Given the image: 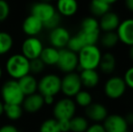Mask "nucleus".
Here are the masks:
<instances>
[{"label":"nucleus","mask_w":133,"mask_h":132,"mask_svg":"<svg viewBox=\"0 0 133 132\" xmlns=\"http://www.w3.org/2000/svg\"><path fill=\"white\" fill-rule=\"evenodd\" d=\"M5 70L11 79L18 81L30 73V61L21 53H14L5 61Z\"/></svg>","instance_id":"1"},{"label":"nucleus","mask_w":133,"mask_h":132,"mask_svg":"<svg viewBox=\"0 0 133 132\" xmlns=\"http://www.w3.org/2000/svg\"><path fill=\"white\" fill-rule=\"evenodd\" d=\"M78 68L82 70H97L100 65L102 51L98 44L86 45L77 53Z\"/></svg>","instance_id":"2"},{"label":"nucleus","mask_w":133,"mask_h":132,"mask_svg":"<svg viewBox=\"0 0 133 132\" xmlns=\"http://www.w3.org/2000/svg\"><path fill=\"white\" fill-rule=\"evenodd\" d=\"M77 33L82 39L85 46L98 44L102 33L98 19L91 16L84 17L81 22V28Z\"/></svg>","instance_id":"3"},{"label":"nucleus","mask_w":133,"mask_h":132,"mask_svg":"<svg viewBox=\"0 0 133 132\" xmlns=\"http://www.w3.org/2000/svg\"><path fill=\"white\" fill-rule=\"evenodd\" d=\"M4 104H17L22 105L25 96L24 95L18 81L9 79L3 83L0 90Z\"/></svg>","instance_id":"4"},{"label":"nucleus","mask_w":133,"mask_h":132,"mask_svg":"<svg viewBox=\"0 0 133 132\" xmlns=\"http://www.w3.org/2000/svg\"><path fill=\"white\" fill-rule=\"evenodd\" d=\"M127 86L124 80L119 75L109 76L103 84V93L110 100H119L123 97L127 91Z\"/></svg>","instance_id":"5"},{"label":"nucleus","mask_w":133,"mask_h":132,"mask_svg":"<svg viewBox=\"0 0 133 132\" xmlns=\"http://www.w3.org/2000/svg\"><path fill=\"white\" fill-rule=\"evenodd\" d=\"M38 92L44 96L55 97L61 92V77L56 73H46L38 81Z\"/></svg>","instance_id":"6"},{"label":"nucleus","mask_w":133,"mask_h":132,"mask_svg":"<svg viewBox=\"0 0 133 132\" xmlns=\"http://www.w3.org/2000/svg\"><path fill=\"white\" fill-rule=\"evenodd\" d=\"M76 109H77V106L74 100L72 98L64 97L54 103L53 114L56 120H70L75 116Z\"/></svg>","instance_id":"7"},{"label":"nucleus","mask_w":133,"mask_h":132,"mask_svg":"<svg viewBox=\"0 0 133 132\" xmlns=\"http://www.w3.org/2000/svg\"><path fill=\"white\" fill-rule=\"evenodd\" d=\"M82 90V81L78 72L65 73L61 78V92L67 98H74Z\"/></svg>","instance_id":"8"},{"label":"nucleus","mask_w":133,"mask_h":132,"mask_svg":"<svg viewBox=\"0 0 133 132\" xmlns=\"http://www.w3.org/2000/svg\"><path fill=\"white\" fill-rule=\"evenodd\" d=\"M56 66L64 74L75 72L79 67L77 53L67 48L61 49L59 52V59Z\"/></svg>","instance_id":"9"},{"label":"nucleus","mask_w":133,"mask_h":132,"mask_svg":"<svg viewBox=\"0 0 133 132\" xmlns=\"http://www.w3.org/2000/svg\"><path fill=\"white\" fill-rule=\"evenodd\" d=\"M44 44L37 36H27L21 44V53L29 61L40 57Z\"/></svg>","instance_id":"10"},{"label":"nucleus","mask_w":133,"mask_h":132,"mask_svg":"<svg viewBox=\"0 0 133 132\" xmlns=\"http://www.w3.org/2000/svg\"><path fill=\"white\" fill-rule=\"evenodd\" d=\"M30 11H31V15L36 16L43 22V24L48 22L58 14L55 6L51 2L45 1H38L34 3L31 5Z\"/></svg>","instance_id":"11"},{"label":"nucleus","mask_w":133,"mask_h":132,"mask_svg":"<svg viewBox=\"0 0 133 132\" xmlns=\"http://www.w3.org/2000/svg\"><path fill=\"white\" fill-rule=\"evenodd\" d=\"M71 36L72 34L68 29L62 25H59V26L50 30L49 35H48V41H49L51 46L58 50H61L66 48Z\"/></svg>","instance_id":"12"},{"label":"nucleus","mask_w":133,"mask_h":132,"mask_svg":"<svg viewBox=\"0 0 133 132\" xmlns=\"http://www.w3.org/2000/svg\"><path fill=\"white\" fill-rule=\"evenodd\" d=\"M119 43L130 47L133 45V17H126L121 21L116 30Z\"/></svg>","instance_id":"13"},{"label":"nucleus","mask_w":133,"mask_h":132,"mask_svg":"<svg viewBox=\"0 0 133 132\" xmlns=\"http://www.w3.org/2000/svg\"><path fill=\"white\" fill-rule=\"evenodd\" d=\"M102 125L106 132H127L129 128L125 117L119 114L108 115Z\"/></svg>","instance_id":"14"},{"label":"nucleus","mask_w":133,"mask_h":132,"mask_svg":"<svg viewBox=\"0 0 133 132\" xmlns=\"http://www.w3.org/2000/svg\"><path fill=\"white\" fill-rule=\"evenodd\" d=\"M98 21L100 30L102 33L116 32L119 24H121V18L117 12L110 10L102 16H101L98 19Z\"/></svg>","instance_id":"15"},{"label":"nucleus","mask_w":133,"mask_h":132,"mask_svg":"<svg viewBox=\"0 0 133 132\" xmlns=\"http://www.w3.org/2000/svg\"><path fill=\"white\" fill-rule=\"evenodd\" d=\"M86 118L93 123H102L109 115L108 109L101 102H92L90 106L85 108Z\"/></svg>","instance_id":"16"},{"label":"nucleus","mask_w":133,"mask_h":132,"mask_svg":"<svg viewBox=\"0 0 133 132\" xmlns=\"http://www.w3.org/2000/svg\"><path fill=\"white\" fill-rule=\"evenodd\" d=\"M44 29L43 22L31 14L27 16L22 23V31L27 36H37Z\"/></svg>","instance_id":"17"},{"label":"nucleus","mask_w":133,"mask_h":132,"mask_svg":"<svg viewBox=\"0 0 133 132\" xmlns=\"http://www.w3.org/2000/svg\"><path fill=\"white\" fill-rule=\"evenodd\" d=\"M54 6L61 16L72 17L79 11V2L78 0H56Z\"/></svg>","instance_id":"18"},{"label":"nucleus","mask_w":133,"mask_h":132,"mask_svg":"<svg viewBox=\"0 0 133 132\" xmlns=\"http://www.w3.org/2000/svg\"><path fill=\"white\" fill-rule=\"evenodd\" d=\"M79 75L82 87L88 90L96 88L101 82V73L97 70H82Z\"/></svg>","instance_id":"19"},{"label":"nucleus","mask_w":133,"mask_h":132,"mask_svg":"<svg viewBox=\"0 0 133 132\" xmlns=\"http://www.w3.org/2000/svg\"><path fill=\"white\" fill-rule=\"evenodd\" d=\"M23 109L28 113H36L44 105V97L39 92L25 96L23 101Z\"/></svg>","instance_id":"20"},{"label":"nucleus","mask_w":133,"mask_h":132,"mask_svg":"<svg viewBox=\"0 0 133 132\" xmlns=\"http://www.w3.org/2000/svg\"><path fill=\"white\" fill-rule=\"evenodd\" d=\"M117 68V58L115 54L111 52L102 53V56L101 59L99 70L104 75H112Z\"/></svg>","instance_id":"21"},{"label":"nucleus","mask_w":133,"mask_h":132,"mask_svg":"<svg viewBox=\"0 0 133 132\" xmlns=\"http://www.w3.org/2000/svg\"><path fill=\"white\" fill-rule=\"evenodd\" d=\"M18 84L23 92L24 95L28 96L37 92L38 89V81L34 74H27L20 80H18Z\"/></svg>","instance_id":"22"},{"label":"nucleus","mask_w":133,"mask_h":132,"mask_svg":"<svg viewBox=\"0 0 133 132\" xmlns=\"http://www.w3.org/2000/svg\"><path fill=\"white\" fill-rule=\"evenodd\" d=\"M59 52L60 50L53 46H46L43 49L39 58L42 60L45 66H56L59 59Z\"/></svg>","instance_id":"23"},{"label":"nucleus","mask_w":133,"mask_h":132,"mask_svg":"<svg viewBox=\"0 0 133 132\" xmlns=\"http://www.w3.org/2000/svg\"><path fill=\"white\" fill-rule=\"evenodd\" d=\"M111 5L105 3L102 0H91L89 3V11L91 16H94L97 19L110 11Z\"/></svg>","instance_id":"24"},{"label":"nucleus","mask_w":133,"mask_h":132,"mask_svg":"<svg viewBox=\"0 0 133 132\" xmlns=\"http://www.w3.org/2000/svg\"><path fill=\"white\" fill-rule=\"evenodd\" d=\"M99 44L106 50H111L119 44V37L116 32H105L101 33Z\"/></svg>","instance_id":"25"},{"label":"nucleus","mask_w":133,"mask_h":132,"mask_svg":"<svg viewBox=\"0 0 133 132\" xmlns=\"http://www.w3.org/2000/svg\"><path fill=\"white\" fill-rule=\"evenodd\" d=\"M14 46V38L10 33L0 31V56L8 53Z\"/></svg>","instance_id":"26"},{"label":"nucleus","mask_w":133,"mask_h":132,"mask_svg":"<svg viewBox=\"0 0 133 132\" xmlns=\"http://www.w3.org/2000/svg\"><path fill=\"white\" fill-rule=\"evenodd\" d=\"M89 127V121L86 117L74 116L70 120L71 132H85Z\"/></svg>","instance_id":"27"},{"label":"nucleus","mask_w":133,"mask_h":132,"mask_svg":"<svg viewBox=\"0 0 133 132\" xmlns=\"http://www.w3.org/2000/svg\"><path fill=\"white\" fill-rule=\"evenodd\" d=\"M23 107L17 104H5L4 114L10 120H18L23 115Z\"/></svg>","instance_id":"28"},{"label":"nucleus","mask_w":133,"mask_h":132,"mask_svg":"<svg viewBox=\"0 0 133 132\" xmlns=\"http://www.w3.org/2000/svg\"><path fill=\"white\" fill-rule=\"evenodd\" d=\"M74 98L76 106L84 108V109L90 106L93 102L92 95L88 90H81Z\"/></svg>","instance_id":"29"},{"label":"nucleus","mask_w":133,"mask_h":132,"mask_svg":"<svg viewBox=\"0 0 133 132\" xmlns=\"http://www.w3.org/2000/svg\"><path fill=\"white\" fill-rule=\"evenodd\" d=\"M84 46H85V44H84L82 39L81 38L80 35L76 33L75 34L71 36L70 40H69L68 44H67L66 48L71 50L72 52H74V53H78Z\"/></svg>","instance_id":"30"},{"label":"nucleus","mask_w":133,"mask_h":132,"mask_svg":"<svg viewBox=\"0 0 133 132\" xmlns=\"http://www.w3.org/2000/svg\"><path fill=\"white\" fill-rule=\"evenodd\" d=\"M39 132H61L58 121L55 119H47L40 126Z\"/></svg>","instance_id":"31"},{"label":"nucleus","mask_w":133,"mask_h":132,"mask_svg":"<svg viewBox=\"0 0 133 132\" xmlns=\"http://www.w3.org/2000/svg\"><path fill=\"white\" fill-rule=\"evenodd\" d=\"M45 65L40 58L34 59L30 61V73L31 74H40L45 69Z\"/></svg>","instance_id":"32"},{"label":"nucleus","mask_w":133,"mask_h":132,"mask_svg":"<svg viewBox=\"0 0 133 132\" xmlns=\"http://www.w3.org/2000/svg\"><path fill=\"white\" fill-rule=\"evenodd\" d=\"M10 5L6 0H0V23L5 22L10 16Z\"/></svg>","instance_id":"33"},{"label":"nucleus","mask_w":133,"mask_h":132,"mask_svg":"<svg viewBox=\"0 0 133 132\" xmlns=\"http://www.w3.org/2000/svg\"><path fill=\"white\" fill-rule=\"evenodd\" d=\"M122 78H123V80H124V82H125V84H126L127 88L133 90V65L129 67V68L125 71Z\"/></svg>","instance_id":"34"},{"label":"nucleus","mask_w":133,"mask_h":132,"mask_svg":"<svg viewBox=\"0 0 133 132\" xmlns=\"http://www.w3.org/2000/svg\"><path fill=\"white\" fill-rule=\"evenodd\" d=\"M61 17L62 16H60L59 14H57L55 16H54L52 19H50L48 22L44 24V27L47 30H52V29L55 28V27L59 26L60 23H61Z\"/></svg>","instance_id":"35"},{"label":"nucleus","mask_w":133,"mask_h":132,"mask_svg":"<svg viewBox=\"0 0 133 132\" xmlns=\"http://www.w3.org/2000/svg\"><path fill=\"white\" fill-rule=\"evenodd\" d=\"M85 132H106V130L102 123H93L89 125Z\"/></svg>","instance_id":"36"},{"label":"nucleus","mask_w":133,"mask_h":132,"mask_svg":"<svg viewBox=\"0 0 133 132\" xmlns=\"http://www.w3.org/2000/svg\"><path fill=\"white\" fill-rule=\"evenodd\" d=\"M61 132H70V120H57Z\"/></svg>","instance_id":"37"},{"label":"nucleus","mask_w":133,"mask_h":132,"mask_svg":"<svg viewBox=\"0 0 133 132\" xmlns=\"http://www.w3.org/2000/svg\"><path fill=\"white\" fill-rule=\"evenodd\" d=\"M0 132H19V130L16 126L6 124V125H4L0 128Z\"/></svg>","instance_id":"38"},{"label":"nucleus","mask_w":133,"mask_h":132,"mask_svg":"<svg viewBox=\"0 0 133 132\" xmlns=\"http://www.w3.org/2000/svg\"><path fill=\"white\" fill-rule=\"evenodd\" d=\"M123 4L129 12L133 13V0H123Z\"/></svg>","instance_id":"39"},{"label":"nucleus","mask_w":133,"mask_h":132,"mask_svg":"<svg viewBox=\"0 0 133 132\" xmlns=\"http://www.w3.org/2000/svg\"><path fill=\"white\" fill-rule=\"evenodd\" d=\"M44 104L46 105H52L54 103V97L53 96H44Z\"/></svg>","instance_id":"40"},{"label":"nucleus","mask_w":133,"mask_h":132,"mask_svg":"<svg viewBox=\"0 0 133 132\" xmlns=\"http://www.w3.org/2000/svg\"><path fill=\"white\" fill-rule=\"evenodd\" d=\"M125 120L128 122V124H133V113H129L126 117H125Z\"/></svg>","instance_id":"41"},{"label":"nucleus","mask_w":133,"mask_h":132,"mask_svg":"<svg viewBox=\"0 0 133 132\" xmlns=\"http://www.w3.org/2000/svg\"><path fill=\"white\" fill-rule=\"evenodd\" d=\"M128 55H129V58H130V60L133 62V45L132 46H130V47H129Z\"/></svg>","instance_id":"42"},{"label":"nucleus","mask_w":133,"mask_h":132,"mask_svg":"<svg viewBox=\"0 0 133 132\" xmlns=\"http://www.w3.org/2000/svg\"><path fill=\"white\" fill-rule=\"evenodd\" d=\"M102 1H104L105 3L109 4L110 5H115L117 2H119V0H102Z\"/></svg>","instance_id":"43"},{"label":"nucleus","mask_w":133,"mask_h":132,"mask_svg":"<svg viewBox=\"0 0 133 132\" xmlns=\"http://www.w3.org/2000/svg\"><path fill=\"white\" fill-rule=\"evenodd\" d=\"M4 105H5V104H4V102L0 100V117L4 114Z\"/></svg>","instance_id":"44"},{"label":"nucleus","mask_w":133,"mask_h":132,"mask_svg":"<svg viewBox=\"0 0 133 132\" xmlns=\"http://www.w3.org/2000/svg\"><path fill=\"white\" fill-rule=\"evenodd\" d=\"M2 76H3V69H2L1 65H0V80H1Z\"/></svg>","instance_id":"45"}]
</instances>
